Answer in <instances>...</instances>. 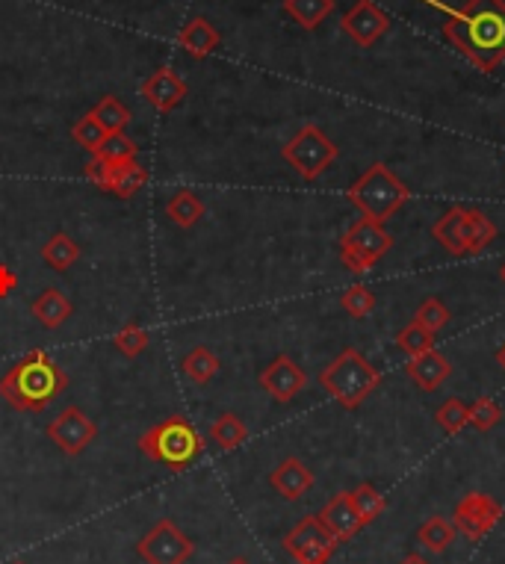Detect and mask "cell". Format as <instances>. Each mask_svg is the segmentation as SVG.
Segmentation results:
<instances>
[{
	"instance_id": "6da1fadb",
	"label": "cell",
	"mask_w": 505,
	"mask_h": 564,
	"mask_svg": "<svg viewBox=\"0 0 505 564\" xmlns=\"http://www.w3.org/2000/svg\"><path fill=\"white\" fill-rule=\"evenodd\" d=\"M446 15L443 36L458 54L479 71L491 74L505 60V0H467L464 6H446L443 0H423Z\"/></svg>"
},
{
	"instance_id": "7a4b0ae2",
	"label": "cell",
	"mask_w": 505,
	"mask_h": 564,
	"mask_svg": "<svg viewBox=\"0 0 505 564\" xmlns=\"http://www.w3.org/2000/svg\"><path fill=\"white\" fill-rule=\"evenodd\" d=\"M65 387H68L65 370L42 349L27 352L6 376L0 378V396L15 411H27V414L45 411Z\"/></svg>"
},
{
	"instance_id": "3957f363",
	"label": "cell",
	"mask_w": 505,
	"mask_h": 564,
	"mask_svg": "<svg viewBox=\"0 0 505 564\" xmlns=\"http://www.w3.org/2000/svg\"><path fill=\"white\" fill-rule=\"evenodd\" d=\"M136 443L154 464H163L175 473L187 470L204 452V438L195 432V426L187 417H169V420L151 426Z\"/></svg>"
},
{
	"instance_id": "277c9868",
	"label": "cell",
	"mask_w": 505,
	"mask_h": 564,
	"mask_svg": "<svg viewBox=\"0 0 505 564\" xmlns=\"http://www.w3.org/2000/svg\"><path fill=\"white\" fill-rule=\"evenodd\" d=\"M322 387L346 408L355 411L376 387L381 384V373L358 352V349H343L325 370H322Z\"/></svg>"
},
{
	"instance_id": "5b68a950",
	"label": "cell",
	"mask_w": 505,
	"mask_h": 564,
	"mask_svg": "<svg viewBox=\"0 0 505 564\" xmlns=\"http://www.w3.org/2000/svg\"><path fill=\"white\" fill-rule=\"evenodd\" d=\"M435 240L455 257L482 254L497 240V225L476 207H452L432 228Z\"/></svg>"
},
{
	"instance_id": "8992f818",
	"label": "cell",
	"mask_w": 505,
	"mask_h": 564,
	"mask_svg": "<svg viewBox=\"0 0 505 564\" xmlns=\"http://www.w3.org/2000/svg\"><path fill=\"white\" fill-rule=\"evenodd\" d=\"M408 195V187L384 163H373L346 192V198L361 210V216L381 225L408 201Z\"/></svg>"
},
{
	"instance_id": "52a82bcc",
	"label": "cell",
	"mask_w": 505,
	"mask_h": 564,
	"mask_svg": "<svg viewBox=\"0 0 505 564\" xmlns=\"http://www.w3.org/2000/svg\"><path fill=\"white\" fill-rule=\"evenodd\" d=\"M390 249H393V237L387 234V228L367 216H361L340 237V260L355 275H364L367 269H373Z\"/></svg>"
},
{
	"instance_id": "ba28073f",
	"label": "cell",
	"mask_w": 505,
	"mask_h": 564,
	"mask_svg": "<svg viewBox=\"0 0 505 564\" xmlns=\"http://www.w3.org/2000/svg\"><path fill=\"white\" fill-rule=\"evenodd\" d=\"M337 154L340 151L331 142V136L316 125H305L281 148V157L287 160V166H293L305 181H316L337 160Z\"/></svg>"
},
{
	"instance_id": "9c48e42d",
	"label": "cell",
	"mask_w": 505,
	"mask_h": 564,
	"mask_svg": "<svg viewBox=\"0 0 505 564\" xmlns=\"http://www.w3.org/2000/svg\"><path fill=\"white\" fill-rule=\"evenodd\" d=\"M195 553V541L181 532L175 520H160L136 544V556L145 564H187Z\"/></svg>"
},
{
	"instance_id": "30bf717a",
	"label": "cell",
	"mask_w": 505,
	"mask_h": 564,
	"mask_svg": "<svg viewBox=\"0 0 505 564\" xmlns=\"http://www.w3.org/2000/svg\"><path fill=\"white\" fill-rule=\"evenodd\" d=\"M284 550L296 559V564H328L337 550L334 535L322 526L316 514L302 517L284 538Z\"/></svg>"
},
{
	"instance_id": "8fae6325",
	"label": "cell",
	"mask_w": 505,
	"mask_h": 564,
	"mask_svg": "<svg viewBox=\"0 0 505 564\" xmlns=\"http://www.w3.org/2000/svg\"><path fill=\"white\" fill-rule=\"evenodd\" d=\"M86 178L95 181L101 189L119 195V198H133L139 189L148 184V169L139 166L136 160L127 163H107L101 157H92L86 166Z\"/></svg>"
},
{
	"instance_id": "7c38bea8",
	"label": "cell",
	"mask_w": 505,
	"mask_h": 564,
	"mask_svg": "<svg viewBox=\"0 0 505 564\" xmlns=\"http://www.w3.org/2000/svg\"><path fill=\"white\" fill-rule=\"evenodd\" d=\"M503 517L500 502L491 500L488 494H467L464 500L455 505L452 511V526L470 538V541H482Z\"/></svg>"
},
{
	"instance_id": "4fadbf2b",
	"label": "cell",
	"mask_w": 505,
	"mask_h": 564,
	"mask_svg": "<svg viewBox=\"0 0 505 564\" xmlns=\"http://www.w3.org/2000/svg\"><path fill=\"white\" fill-rule=\"evenodd\" d=\"M48 438L54 440L65 455H80L92 440L98 438V426L86 417L83 408L68 405L63 414L48 426Z\"/></svg>"
},
{
	"instance_id": "5bb4252c",
	"label": "cell",
	"mask_w": 505,
	"mask_h": 564,
	"mask_svg": "<svg viewBox=\"0 0 505 564\" xmlns=\"http://www.w3.org/2000/svg\"><path fill=\"white\" fill-rule=\"evenodd\" d=\"M340 27H343V33H346L355 45L373 48L381 36L390 30V18L381 12L373 0H358V3L343 15Z\"/></svg>"
},
{
	"instance_id": "9a60e30c",
	"label": "cell",
	"mask_w": 505,
	"mask_h": 564,
	"mask_svg": "<svg viewBox=\"0 0 505 564\" xmlns=\"http://www.w3.org/2000/svg\"><path fill=\"white\" fill-rule=\"evenodd\" d=\"M308 384L305 370L290 358V355H278L263 373H260V387L275 399V402H293Z\"/></svg>"
},
{
	"instance_id": "2e32d148",
	"label": "cell",
	"mask_w": 505,
	"mask_h": 564,
	"mask_svg": "<svg viewBox=\"0 0 505 564\" xmlns=\"http://www.w3.org/2000/svg\"><path fill=\"white\" fill-rule=\"evenodd\" d=\"M187 92H190V86H187V80L175 68H157L142 83V95H145V101L157 113H172L187 98Z\"/></svg>"
},
{
	"instance_id": "e0dca14e",
	"label": "cell",
	"mask_w": 505,
	"mask_h": 564,
	"mask_svg": "<svg viewBox=\"0 0 505 564\" xmlns=\"http://www.w3.org/2000/svg\"><path fill=\"white\" fill-rule=\"evenodd\" d=\"M319 520H322V526L334 535V541L337 544H346V541H352L361 529H364V523H361V517H358V511H355V505L349 500V494H337V497H331L328 505L316 514Z\"/></svg>"
},
{
	"instance_id": "ac0fdd59",
	"label": "cell",
	"mask_w": 505,
	"mask_h": 564,
	"mask_svg": "<svg viewBox=\"0 0 505 564\" xmlns=\"http://www.w3.org/2000/svg\"><path fill=\"white\" fill-rule=\"evenodd\" d=\"M269 485H272L284 500H302V497L314 488V473H311V467H305L299 458H284V461L272 470Z\"/></svg>"
},
{
	"instance_id": "d6986e66",
	"label": "cell",
	"mask_w": 505,
	"mask_h": 564,
	"mask_svg": "<svg viewBox=\"0 0 505 564\" xmlns=\"http://www.w3.org/2000/svg\"><path fill=\"white\" fill-rule=\"evenodd\" d=\"M178 45H181V51H184L187 57H192V60H207V57L222 45V36H219V30H216L204 15H198V18H192L190 24L181 27Z\"/></svg>"
},
{
	"instance_id": "ffe728a7",
	"label": "cell",
	"mask_w": 505,
	"mask_h": 564,
	"mask_svg": "<svg viewBox=\"0 0 505 564\" xmlns=\"http://www.w3.org/2000/svg\"><path fill=\"white\" fill-rule=\"evenodd\" d=\"M452 367L449 361L443 358L438 349H429L423 355H414L408 361V378L420 387V390H438L443 381L449 378Z\"/></svg>"
},
{
	"instance_id": "44dd1931",
	"label": "cell",
	"mask_w": 505,
	"mask_h": 564,
	"mask_svg": "<svg viewBox=\"0 0 505 564\" xmlns=\"http://www.w3.org/2000/svg\"><path fill=\"white\" fill-rule=\"evenodd\" d=\"M30 311L39 319V325H45V328H60L65 319L71 316L74 305H71V299L65 296L63 290L51 287V290H45V293L30 305Z\"/></svg>"
},
{
	"instance_id": "7402d4cb",
	"label": "cell",
	"mask_w": 505,
	"mask_h": 564,
	"mask_svg": "<svg viewBox=\"0 0 505 564\" xmlns=\"http://www.w3.org/2000/svg\"><path fill=\"white\" fill-rule=\"evenodd\" d=\"M455 535H458V529L452 526V520H446V517H441V514H435V517H429V520L420 526L417 541L423 544V550H426V553L441 556V553H446V550L452 547Z\"/></svg>"
},
{
	"instance_id": "603a6c76",
	"label": "cell",
	"mask_w": 505,
	"mask_h": 564,
	"mask_svg": "<svg viewBox=\"0 0 505 564\" xmlns=\"http://www.w3.org/2000/svg\"><path fill=\"white\" fill-rule=\"evenodd\" d=\"M166 216H169L178 228H192V225H198L201 216H204V201H201L195 192H190V189H181V192H175V195L169 198Z\"/></svg>"
},
{
	"instance_id": "cb8c5ba5",
	"label": "cell",
	"mask_w": 505,
	"mask_h": 564,
	"mask_svg": "<svg viewBox=\"0 0 505 564\" xmlns=\"http://www.w3.org/2000/svg\"><path fill=\"white\" fill-rule=\"evenodd\" d=\"M284 12L305 30H316L331 12L334 0H284Z\"/></svg>"
},
{
	"instance_id": "d4e9b609",
	"label": "cell",
	"mask_w": 505,
	"mask_h": 564,
	"mask_svg": "<svg viewBox=\"0 0 505 564\" xmlns=\"http://www.w3.org/2000/svg\"><path fill=\"white\" fill-rule=\"evenodd\" d=\"M42 260H45L54 272H68V269L80 260V246H77L68 234H54V237L42 246Z\"/></svg>"
},
{
	"instance_id": "484cf974",
	"label": "cell",
	"mask_w": 505,
	"mask_h": 564,
	"mask_svg": "<svg viewBox=\"0 0 505 564\" xmlns=\"http://www.w3.org/2000/svg\"><path fill=\"white\" fill-rule=\"evenodd\" d=\"M210 438H213V443H219L225 452H231V449H237L240 443H246V438H249V426H246L237 414H222V417L213 420Z\"/></svg>"
},
{
	"instance_id": "4316f807",
	"label": "cell",
	"mask_w": 505,
	"mask_h": 564,
	"mask_svg": "<svg viewBox=\"0 0 505 564\" xmlns=\"http://www.w3.org/2000/svg\"><path fill=\"white\" fill-rule=\"evenodd\" d=\"M92 116L98 119V125L107 130V136H110V133H125V127L130 125V119H133L130 110H127L119 98H113V95H104V98L95 104Z\"/></svg>"
},
{
	"instance_id": "83f0119b",
	"label": "cell",
	"mask_w": 505,
	"mask_h": 564,
	"mask_svg": "<svg viewBox=\"0 0 505 564\" xmlns=\"http://www.w3.org/2000/svg\"><path fill=\"white\" fill-rule=\"evenodd\" d=\"M184 373L187 378H192L195 384H207L210 378L219 373V358L213 355V349H207V346H195L187 352V358H184Z\"/></svg>"
},
{
	"instance_id": "f1b7e54d",
	"label": "cell",
	"mask_w": 505,
	"mask_h": 564,
	"mask_svg": "<svg viewBox=\"0 0 505 564\" xmlns=\"http://www.w3.org/2000/svg\"><path fill=\"white\" fill-rule=\"evenodd\" d=\"M349 500L355 505V511H358V517H361L364 526L376 523L381 514H384V497L376 491V485H370V482H361L355 491H349Z\"/></svg>"
},
{
	"instance_id": "f546056e",
	"label": "cell",
	"mask_w": 505,
	"mask_h": 564,
	"mask_svg": "<svg viewBox=\"0 0 505 564\" xmlns=\"http://www.w3.org/2000/svg\"><path fill=\"white\" fill-rule=\"evenodd\" d=\"M396 346L405 352V355H423V352H429V349H435V334L429 331V328H423L417 319L414 322H408L399 334H396Z\"/></svg>"
},
{
	"instance_id": "4dcf8cb0",
	"label": "cell",
	"mask_w": 505,
	"mask_h": 564,
	"mask_svg": "<svg viewBox=\"0 0 505 564\" xmlns=\"http://www.w3.org/2000/svg\"><path fill=\"white\" fill-rule=\"evenodd\" d=\"M500 420H503V408L494 399H476L467 408V426H473L479 432H491Z\"/></svg>"
},
{
	"instance_id": "1f68e13d",
	"label": "cell",
	"mask_w": 505,
	"mask_h": 564,
	"mask_svg": "<svg viewBox=\"0 0 505 564\" xmlns=\"http://www.w3.org/2000/svg\"><path fill=\"white\" fill-rule=\"evenodd\" d=\"M71 136H74V142L80 145V148H86L92 157L98 154V148L104 145V139H107V130L98 125V119L92 116V113H86L77 125H74V130H71Z\"/></svg>"
},
{
	"instance_id": "d6a6232c",
	"label": "cell",
	"mask_w": 505,
	"mask_h": 564,
	"mask_svg": "<svg viewBox=\"0 0 505 564\" xmlns=\"http://www.w3.org/2000/svg\"><path fill=\"white\" fill-rule=\"evenodd\" d=\"M136 142L125 136V133H110L107 139H104V145L98 148V154L95 157H101V160H107V163H127V160H136Z\"/></svg>"
},
{
	"instance_id": "836d02e7",
	"label": "cell",
	"mask_w": 505,
	"mask_h": 564,
	"mask_svg": "<svg viewBox=\"0 0 505 564\" xmlns=\"http://www.w3.org/2000/svg\"><path fill=\"white\" fill-rule=\"evenodd\" d=\"M340 305H343V311L349 316L364 319V316H370L376 311V296H373V290H367L364 284H355V287H349V290L340 296Z\"/></svg>"
},
{
	"instance_id": "e575fe53",
	"label": "cell",
	"mask_w": 505,
	"mask_h": 564,
	"mask_svg": "<svg viewBox=\"0 0 505 564\" xmlns=\"http://www.w3.org/2000/svg\"><path fill=\"white\" fill-rule=\"evenodd\" d=\"M438 426H441L446 435H458L464 426H467V405L461 399H446L438 414H435Z\"/></svg>"
},
{
	"instance_id": "d590c367",
	"label": "cell",
	"mask_w": 505,
	"mask_h": 564,
	"mask_svg": "<svg viewBox=\"0 0 505 564\" xmlns=\"http://www.w3.org/2000/svg\"><path fill=\"white\" fill-rule=\"evenodd\" d=\"M113 343H116V349H119L125 358H136V355H142V349L148 346V331H145L142 325H136V322H127L125 328L113 337Z\"/></svg>"
},
{
	"instance_id": "8d00e7d4",
	"label": "cell",
	"mask_w": 505,
	"mask_h": 564,
	"mask_svg": "<svg viewBox=\"0 0 505 564\" xmlns=\"http://www.w3.org/2000/svg\"><path fill=\"white\" fill-rule=\"evenodd\" d=\"M423 328H429L432 334H438L443 325L449 322V308L443 305L441 299H426L423 305H420V311L414 316Z\"/></svg>"
},
{
	"instance_id": "74e56055",
	"label": "cell",
	"mask_w": 505,
	"mask_h": 564,
	"mask_svg": "<svg viewBox=\"0 0 505 564\" xmlns=\"http://www.w3.org/2000/svg\"><path fill=\"white\" fill-rule=\"evenodd\" d=\"M15 284H18L15 272H12L9 266H3V263H0V299H6V296L15 290Z\"/></svg>"
},
{
	"instance_id": "f35d334b",
	"label": "cell",
	"mask_w": 505,
	"mask_h": 564,
	"mask_svg": "<svg viewBox=\"0 0 505 564\" xmlns=\"http://www.w3.org/2000/svg\"><path fill=\"white\" fill-rule=\"evenodd\" d=\"M399 564H432V562H429L426 556H420V553H408V556H405V559H402Z\"/></svg>"
},
{
	"instance_id": "ab89813d",
	"label": "cell",
	"mask_w": 505,
	"mask_h": 564,
	"mask_svg": "<svg viewBox=\"0 0 505 564\" xmlns=\"http://www.w3.org/2000/svg\"><path fill=\"white\" fill-rule=\"evenodd\" d=\"M497 361H500V367H503V370H505V343H503V346H500V349H497Z\"/></svg>"
},
{
	"instance_id": "60d3db41",
	"label": "cell",
	"mask_w": 505,
	"mask_h": 564,
	"mask_svg": "<svg viewBox=\"0 0 505 564\" xmlns=\"http://www.w3.org/2000/svg\"><path fill=\"white\" fill-rule=\"evenodd\" d=\"M228 564H252V562H249V559H243V556H240V559H231V562H228Z\"/></svg>"
},
{
	"instance_id": "b9f144b4",
	"label": "cell",
	"mask_w": 505,
	"mask_h": 564,
	"mask_svg": "<svg viewBox=\"0 0 505 564\" xmlns=\"http://www.w3.org/2000/svg\"><path fill=\"white\" fill-rule=\"evenodd\" d=\"M500 278H503V284H505V263L500 266Z\"/></svg>"
},
{
	"instance_id": "7bdbcfd3",
	"label": "cell",
	"mask_w": 505,
	"mask_h": 564,
	"mask_svg": "<svg viewBox=\"0 0 505 564\" xmlns=\"http://www.w3.org/2000/svg\"><path fill=\"white\" fill-rule=\"evenodd\" d=\"M12 564H24V562H12Z\"/></svg>"
}]
</instances>
